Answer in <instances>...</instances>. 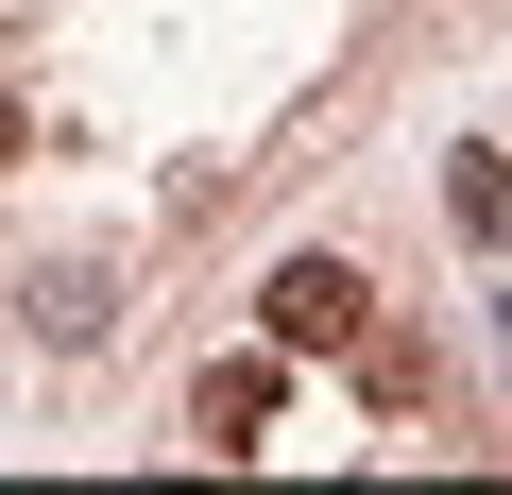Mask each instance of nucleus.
Masks as SVG:
<instances>
[{
  "label": "nucleus",
  "mask_w": 512,
  "mask_h": 495,
  "mask_svg": "<svg viewBox=\"0 0 512 495\" xmlns=\"http://www.w3.org/2000/svg\"><path fill=\"white\" fill-rule=\"evenodd\" d=\"M444 222H461V239H495V222H512V171H495V154H461V171H444Z\"/></svg>",
  "instance_id": "obj_4"
},
{
  "label": "nucleus",
  "mask_w": 512,
  "mask_h": 495,
  "mask_svg": "<svg viewBox=\"0 0 512 495\" xmlns=\"http://www.w3.org/2000/svg\"><path fill=\"white\" fill-rule=\"evenodd\" d=\"M256 342H291V359H359V342H376V274L342 257V239L274 257V291H256Z\"/></svg>",
  "instance_id": "obj_1"
},
{
  "label": "nucleus",
  "mask_w": 512,
  "mask_h": 495,
  "mask_svg": "<svg viewBox=\"0 0 512 495\" xmlns=\"http://www.w3.org/2000/svg\"><path fill=\"white\" fill-rule=\"evenodd\" d=\"M274 393H291V342H256V359L188 376V427H205V461H256V444H274Z\"/></svg>",
  "instance_id": "obj_2"
},
{
  "label": "nucleus",
  "mask_w": 512,
  "mask_h": 495,
  "mask_svg": "<svg viewBox=\"0 0 512 495\" xmlns=\"http://www.w3.org/2000/svg\"><path fill=\"white\" fill-rule=\"evenodd\" d=\"M103 325H120V291H103V274H69V257H52V274H35V342H103Z\"/></svg>",
  "instance_id": "obj_3"
}]
</instances>
